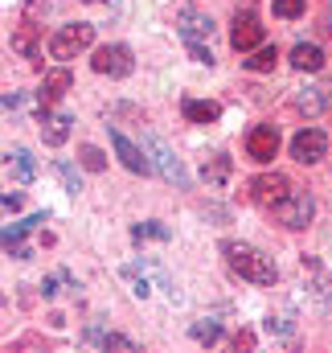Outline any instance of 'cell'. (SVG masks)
Segmentation results:
<instances>
[{"label": "cell", "mask_w": 332, "mask_h": 353, "mask_svg": "<svg viewBox=\"0 0 332 353\" xmlns=\"http://www.w3.org/2000/svg\"><path fill=\"white\" fill-rule=\"evenodd\" d=\"M222 251H226V263L234 267V275H242V279L258 283V288H271V283L279 279V267L271 263L262 251L247 247V243H226Z\"/></svg>", "instance_id": "cell-1"}, {"label": "cell", "mask_w": 332, "mask_h": 353, "mask_svg": "<svg viewBox=\"0 0 332 353\" xmlns=\"http://www.w3.org/2000/svg\"><path fill=\"white\" fill-rule=\"evenodd\" d=\"M144 148H148L152 165L160 169V176H165L168 185H176V189H185V185H189V169H185V161H180V157L168 148L156 132H148V136H144Z\"/></svg>", "instance_id": "cell-2"}, {"label": "cell", "mask_w": 332, "mask_h": 353, "mask_svg": "<svg viewBox=\"0 0 332 353\" xmlns=\"http://www.w3.org/2000/svg\"><path fill=\"white\" fill-rule=\"evenodd\" d=\"M90 41H94V25H62V29L50 37V54L66 62V58H79Z\"/></svg>", "instance_id": "cell-3"}, {"label": "cell", "mask_w": 332, "mask_h": 353, "mask_svg": "<svg viewBox=\"0 0 332 353\" xmlns=\"http://www.w3.org/2000/svg\"><path fill=\"white\" fill-rule=\"evenodd\" d=\"M312 214H316V201H312L308 193H287V197L275 205V218H279L287 230H304V226L312 222Z\"/></svg>", "instance_id": "cell-4"}, {"label": "cell", "mask_w": 332, "mask_h": 353, "mask_svg": "<svg viewBox=\"0 0 332 353\" xmlns=\"http://www.w3.org/2000/svg\"><path fill=\"white\" fill-rule=\"evenodd\" d=\"M90 66H94L98 74H111V79H127L136 62H132V50H127V46H103V50H94Z\"/></svg>", "instance_id": "cell-5"}, {"label": "cell", "mask_w": 332, "mask_h": 353, "mask_svg": "<svg viewBox=\"0 0 332 353\" xmlns=\"http://www.w3.org/2000/svg\"><path fill=\"white\" fill-rule=\"evenodd\" d=\"M176 29L185 41H209L214 37V17L201 8H176Z\"/></svg>", "instance_id": "cell-6"}, {"label": "cell", "mask_w": 332, "mask_h": 353, "mask_svg": "<svg viewBox=\"0 0 332 353\" xmlns=\"http://www.w3.org/2000/svg\"><path fill=\"white\" fill-rule=\"evenodd\" d=\"M324 148H329V136L316 132V128H304V132L291 140V157H295L300 165H316V161L324 157Z\"/></svg>", "instance_id": "cell-7"}, {"label": "cell", "mask_w": 332, "mask_h": 353, "mask_svg": "<svg viewBox=\"0 0 332 353\" xmlns=\"http://www.w3.org/2000/svg\"><path fill=\"white\" fill-rule=\"evenodd\" d=\"M287 193H291V185H287V176H279V173L275 176H254V181H250V197H254L258 205H267V210H275Z\"/></svg>", "instance_id": "cell-8"}, {"label": "cell", "mask_w": 332, "mask_h": 353, "mask_svg": "<svg viewBox=\"0 0 332 353\" xmlns=\"http://www.w3.org/2000/svg\"><path fill=\"white\" fill-rule=\"evenodd\" d=\"M111 148L119 152V161H123V165H127L132 173L148 176L152 169H156V165H152V157H144V148H136V144H132V140H127L123 132H111Z\"/></svg>", "instance_id": "cell-9"}, {"label": "cell", "mask_w": 332, "mask_h": 353, "mask_svg": "<svg viewBox=\"0 0 332 353\" xmlns=\"http://www.w3.org/2000/svg\"><path fill=\"white\" fill-rule=\"evenodd\" d=\"M247 152L258 161V165L275 161V152H279V132H275L271 123H258V128L247 136Z\"/></svg>", "instance_id": "cell-10"}, {"label": "cell", "mask_w": 332, "mask_h": 353, "mask_svg": "<svg viewBox=\"0 0 332 353\" xmlns=\"http://www.w3.org/2000/svg\"><path fill=\"white\" fill-rule=\"evenodd\" d=\"M258 41H262V25L254 21V12H238V21H234V29H230V46L247 54Z\"/></svg>", "instance_id": "cell-11"}, {"label": "cell", "mask_w": 332, "mask_h": 353, "mask_svg": "<svg viewBox=\"0 0 332 353\" xmlns=\"http://www.w3.org/2000/svg\"><path fill=\"white\" fill-rule=\"evenodd\" d=\"M329 103H332V87H304V90H295V111H300V115H308V119H316Z\"/></svg>", "instance_id": "cell-12"}, {"label": "cell", "mask_w": 332, "mask_h": 353, "mask_svg": "<svg viewBox=\"0 0 332 353\" xmlns=\"http://www.w3.org/2000/svg\"><path fill=\"white\" fill-rule=\"evenodd\" d=\"M185 119L189 123H218L222 119V107L214 103V99H185Z\"/></svg>", "instance_id": "cell-13"}, {"label": "cell", "mask_w": 332, "mask_h": 353, "mask_svg": "<svg viewBox=\"0 0 332 353\" xmlns=\"http://www.w3.org/2000/svg\"><path fill=\"white\" fill-rule=\"evenodd\" d=\"M66 90H70V70H50V74L41 79V90H37V99H41V107H50V103H58Z\"/></svg>", "instance_id": "cell-14"}, {"label": "cell", "mask_w": 332, "mask_h": 353, "mask_svg": "<svg viewBox=\"0 0 332 353\" xmlns=\"http://www.w3.org/2000/svg\"><path fill=\"white\" fill-rule=\"evenodd\" d=\"M70 115H41V136H45V144L50 148H58V144H66V136H70Z\"/></svg>", "instance_id": "cell-15"}, {"label": "cell", "mask_w": 332, "mask_h": 353, "mask_svg": "<svg viewBox=\"0 0 332 353\" xmlns=\"http://www.w3.org/2000/svg\"><path fill=\"white\" fill-rule=\"evenodd\" d=\"M86 341L90 345H98V350H136V341L132 337H123V333H107V329H86Z\"/></svg>", "instance_id": "cell-16"}, {"label": "cell", "mask_w": 332, "mask_h": 353, "mask_svg": "<svg viewBox=\"0 0 332 353\" xmlns=\"http://www.w3.org/2000/svg\"><path fill=\"white\" fill-rule=\"evenodd\" d=\"M291 66H295V70H320V66H324V54H320V46H308V41H300V46L291 50Z\"/></svg>", "instance_id": "cell-17"}, {"label": "cell", "mask_w": 332, "mask_h": 353, "mask_svg": "<svg viewBox=\"0 0 332 353\" xmlns=\"http://www.w3.org/2000/svg\"><path fill=\"white\" fill-rule=\"evenodd\" d=\"M37 222H45V214H33V218H25V222L8 226V230H4V251H8V255H17V251H21V239H25Z\"/></svg>", "instance_id": "cell-18"}, {"label": "cell", "mask_w": 332, "mask_h": 353, "mask_svg": "<svg viewBox=\"0 0 332 353\" xmlns=\"http://www.w3.org/2000/svg\"><path fill=\"white\" fill-rule=\"evenodd\" d=\"M4 161H8V169L17 173V181H25V185H29V181L37 176V165H33V157H29L25 148H12V152H8Z\"/></svg>", "instance_id": "cell-19"}, {"label": "cell", "mask_w": 332, "mask_h": 353, "mask_svg": "<svg viewBox=\"0 0 332 353\" xmlns=\"http://www.w3.org/2000/svg\"><path fill=\"white\" fill-rule=\"evenodd\" d=\"M201 176L218 189V185H226V176H230V157L226 152H218L214 161H205V169H201Z\"/></svg>", "instance_id": "cell-20"}, {"label": "cell", "mask_w": 332, "mask_h": 353, "mask_svg": "<svg viewBox=\"0 0 332 353\" xmlns=\"http://www.w3.org/2000/svg\"><path fill=\"white\" fill-rule=\"evenodd\" d=\"M193 341H201V345H214V341H222V325L214 321V316H205V321H193Z\"/></svg>", "instance_id": "cell-21"}, {"label": "cell", "mask_w": 332, "mask_h": 353, "mask_svg": "<svg viewBox=\"0 0 332 353\" xmlns=\"http://www.w3.org/2000/svg\"><path fill=\"white\" fill-rule=\"evenodd\" d=\"M275 58H279V54H275V46H262L254 58H242V66L254 70V74H267V70H275Z\"/></svg>", "instance_id": "cell-22"}, {"label": "cell", "mask_w": 332, "mask_h": 353, "mask_svg": "<svg viewBox=\"0 0 332 353\" xmlns=\"http://www.w3.org/2000/svg\"><path fill=\"white\" fill-rule=\"evenodd\" d=\"M79 157H83V165L90 169V173H103V169H107V157H103L94 144H83V148H79Z\"/></svg>", "instance_id": "cell-23"}, {"label": "cell", "mask_w": 332, "mask_h": 353, "mask_svg": "<svg viewBox=\"0 0 332 353\" xmlns=\"http://www.w3.org/2000/svg\"><path fill=\"white\" fill-rule=\"evenodd\" d=\"M304 12V0H275V17H283V21H295Z\"/></svg>", "instance_id": "cell-24"}, {"label": "cell", "mask_w": 332, "mask_h": 353, "mask_svg": "<svg viewBox=\"0 0 332 353\" xmlns=\"http://www.w3.org/2000/svg\"><path fill=\"white\" fill-rule=\"evenodd\" d=\"M132 239H136V243H144V239H168V230L165 226H156V222H144V226L132 230Z\"/></svg>", "instance_id": "cell-25"}, {"label": "cell", "mask_w": 332, "mask_h": 353, "mask_svg": "<svg viewBox=\"0 0 332 353\" xmlns=\"http://www.w3.org/2000/svg\"><path fill=\"white\" fill-rule=\"evenodd\" d=\"M54 169H58V176H62V185H66V189H70V193H79V189H83V181H79V173H74V169H70V165H66V161H58V165H54Z\"/></svg>", "instance_id": "cell-26"}, {"label": "cell", "mask_w": 332, "mask_h": 353, "mask_svg": "<svg viewBox=\"0 0 332 353\" xmlns=\"http://www.w3.org/2000/svg\"><path fill=\"white\" fill-rule=\"evenodd\" d=\"M12 50H17V54H25V58H33V54H37V46H33V37H29V33H17V37H12Z\"/></svg>", "instance_id": "cell-27"}, {"label": "cell", "mask_w": 332, "mask_h": 353, "mask_svg": "<svg viewBox=\"0 0 332 353\" xmlns=\"http://www.w3.org/2000/svg\"><path fill=\"white\" fill-rule=\"evenodd\" d=\"M189 58H193V62H201V66H214V54H209L201 41H189Z\"/></svg>", "instance_id": "cell-28"}, {"label": "cell", "mask_w": 332, "mask_h": 353, "mask_svg": "<svg viewBox=\"0 0 332 353\" xmlns=\"http://www.w3.org/2000/svg\"><path fill=\"white\" fill-rule=\"evenodd\" d=\"M267 333H271V337H275V333H279V337H291V325L279 321V316H267Z\"/></svg>", "instance_id": "cell-29"}, {"label": "cell", "mask_w": 332, "mask_h": 353, "mask_svg": "<svg viewBox=\"0 0 332 353\" xmlns=\"http://www.w3.org/2000/svg\"><path fill=\"white\" fill-rule=\"evenodd\" d=\"M21 205H25V201H21V193H4V210H8V214H17Z\"/></svg>", "instance_id": "cell-30"}, {"label": "cell", "mask_w": 332, "mask_h": 353, "mask_svg": "<svg viewBox=\"0 0 332 353\" xmlns=\"http://www.w3.org/2000/svg\"><path fill=\"white\" fill-rule=\"evenodd\" d=\"M21 107V94L17 90H4V111H17Z\"/></svg>", "instance_id": "cell-31"}, {"label": "cell", "mask_w": 332, "mask_h": 353, "mask_svg": "<svg viewBox=\"0 0 332 353\" xmlns=\"http://www.w3.org/2000/svg\"><path fill=\"white\" fill-rule=\"evenodd\" d=\"M250 345H254V333H238L234 337V350H250Z\"/></svg>", "instance_id": "cell-32"}, {"label": "cell", "mask_w": 332, "mask_h": 353, "mask_svg": "<svg viewBox=\"0 0 332 353\" xmlns=\"http://www.w3.org/2000/svg\"><path fill=\"white\" fill-rule=\"evenodd\" d=\"M320 292H324V300L332 304V279H324V283H320Z\"/></svg>", "instance_id": "cell-33"}, {"label": "cell", "mask_w": 332, "mask_h": 353, "mask_svg": "<svg viewBox=\"0 0 332 353\" xmlns=\"http://www.w3.org/2000/svg\"><path fill=\"white\" fill-rule=\"evenodd\" d=\"M329 25H332V0H329Z\"/></svg>", "instance_id": "cell-34"}]
</instances>
